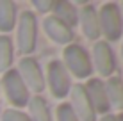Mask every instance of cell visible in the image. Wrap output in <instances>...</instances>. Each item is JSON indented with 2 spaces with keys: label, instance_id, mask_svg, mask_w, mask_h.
<instances>
[{
  "label": "cell",
  "instance_id": "18",
  "mask_svg": "<svg viewBox=\"0 0 123 121\" xmlns=\"http://www.w3.org/2000/svg\"><path fill=\"white\" fill-rule=\"evenodd\" d=\"M2 121H31L27 114H23L22 110H16V109H7L2 114Z\"/></svg>",
  "mask_w": 123,
  "mask_h": 121
},
{
  "label": "cell",
  "instance_id": "4",
  "mask_svg": "<svg viewBox=\"0 0 123 121\" xmlns=\"http://www.w3.org/2000/svg\"><path fill=\"white\" fill-rule=\"evenodd\" d=\"M36 46V18L31 11H25L18 25V48L22 53H31Z\"/></svg>",
  "mask_w": 123,
  "mask_h": 121
},
{
  "label": "cell",
  "instance_id": "8",
  "mask_svg": "<svg viewBox=\"0 0 123 121\" xmlns=\"http://www.w3.org/2000/svg\"><path fill=\"white\" fill-rule=\"evenodd\" d=\"M95 64H96V69H98V73L102 77L112 75L114 68H116L114 53L105 41H100V43L95 45Z\"/></svg>",
  "mask_w": 123,
  "mask_h": 121
},
{
  "label": "cell",
  "instance_id": "23",
  "mask_svg": "<svg viewBox=\"0 0 123 121\" xmlns=\"http://www.w3.org/2000/svg\"><path fill=\"white\" fill-rule=\"evenodd\" d=\"M121 7H123V4H121Z\"/></svg>",
  "mask_w": 123,
  "mask_h": 121
},
{
  "label": "cell",
  "instance_id": "5",
  "mask_svg": "<svg viewBox=\"0 0 123 121\" xmlns=\"http://www.w3.org/2000/svg\"><path fill=\"white\" fill-rule=\"evenodd\" d=\"M48 84H50V89H52L54 96L64 98L66 94H70L71 82H70L68 71H66L62 62L52 61L48 64Z\"/></svg>",
  "mask_w": 123,
  "mask_h": 121
},
{
  "label": "cell",
  "instance_id": "19",
  "mask_svg": "<svg viewBox=\"0 0 123 121\" xmlns=\"http://www.w3.org/2000/svg\"><path fill=\"white\" fill-rule=\"evenodd\" d=\"M34 7H37L41 12H48V11H52L54 9V4L55 2H50V0H45V2H41V0H34Z\"/></svg>",
  "mask_w": 123,
  "mask_h": 121
},
{
  "label": "cell",
  "instance_id": "22",
  "mask_svg": "<svg viewBox=\"0 0 123 121\" xmlns=\"http://www.w3.org/2000/svg\"><path fill=\"white\" fill-rule=\"evenodd\" d=\"M121 52H123V45H121Z\"/></svg>",
  "mask_w": 123,
  "mask_h": 121
},
{
  "label": "cell",
  "instance_id": "17",
  "mask_svg": "<svg viewBox=\"0 0 123 121\" xmlns=\"http://www.w3.org/2000/svg\"><path fill=\"white\" fill-rule=\"evenodd\" d=\"M57 119L59 121H79L77 114L73 112L71 105H68V103H62V105L57 107Z\"/></svg>",
  "mask_w": 123,
  "mask_h": 121
},
{
  "label": "cell",
  "instance_id": "10",
  "mask_svg": "<svg viewBox=\"0 0 123 121\" xmlns=\"http://www.w3.org/2000/svg\"><path fill=\"white\" fill-rule=\"evenodd\" d=\"M45 30L48 37L55 43H61V45H66L73 39V32H71L70 27H66L64 23H61L57 18L54 16H48L45 18Z\"/></svg>",
  "mask_w": 123,
  "mask_h": 121
},
{
  "label": "cell",
  "instance_id": "15",
  "mask_svg": "<svg viewBox=\"0 0 123 121\" xmlns=\"http://www.w3.org/2000/svg\"><path fill=\"white\" fill-rule=\"evenodd\" d=\"M27 105L31 109V121H50L46 103L41 96H34L32 100H29Z\"/></svg>",
  "mask_w": 123,
  "mask_h": 121
},
{
  "label": "cell",
  "instance_id": "7",
  "mask_svg": "<svg viewBox=\"0 0 123 121\" xmlns=\"http://www.w3.org/2000/svg\"><path fill=\"white\" fill-rule=\"evenodd\" d=\"M71 93V109L77 114V118H80L82 121H95V109L91 105V100L86 93V87L75 84L70 89Z\"/></svg>",
  "mask_w": 123,
  "mask_h": 121
},
{
  "label": "cell",
  "instance_id": "6",
  "mask_svg": "<svg viewBox=\"0 0 123 121\" xmlns=\"http://www.w3.org/2000/svg\"><path fill=\"white\" fill-rule=\"evenodd\" d=\"M18 75L22 77L27 89L31 87L34 93H41L45 89V78H43V73H41V68L37 64V61H34L32 57H25V59L20 61Z\"/></svg>",
  "mask_w": 123,
  "mask_h": 121
},
{
  "label": "cell",
  "instance_id": "11",
  "mask_svg": "<svg viewBox=\"0 0 123 121\" xmlns=\"http://www.w3.org/2000/svg\"><path fill=\"white\" fill-rule=\"evenodd\" d=\"M79 22L82 25V32L89 39H96L100 36V23H98V12L93 6H86L80 9Z\"/></svg>",
  "mask_w": 123,
  "mask_h": 121
},
{
  "label": "cell",
  "instance_id": "12",
  "mask_svg": "<svg viewBox=\"0 0 123 121\" xmlns=\"http://www.w3.org/2000/svg\"><path fill=\"white\" fill-rule=\"evenodd\" d=\"M52 11L55 12L54 18H57L61 23H64L66 27H70V29L73 27V25H77V22H79L77 7H75L73 4H70V2H55Z\"/></svg>",
  "mask_w": 123,
  "mask_h": 121
},
{
  "label": "cell",
  "instance_id": "14",
  "mask_svg": "<svg viewBox=\"0 0 123 121\" xmlns=\"http://www.w3.org/2000/svg\"><path fill=\"white\" fill-rule=\"evenodd\" d=\"M16 22V6L9 0L0 2V30L9 32Z\"/></svg>",
  "mask_w": 123,
  "mask_h": 121
},
{
  "label": "cell",
  "instance_id": "2",
  "mask_svg": "<svg viewBox=\"0 0 123 121\" xmlns=\"http://www.w3.org/2000/svg\"><path fill=\"white\" fill-rule=\"evenodd\" d=\"M64 62L77 78H87L93 71L87 52L79 45H68L64 50Z\"/></svg>",
  "mask_w": 123,
  "mask_h": 121
},
{
  "label": "cell",
  "instance_id": "20",
  "mask_svg": "<svg viewBox=\"0 0 123 121\" xmlns=\"http://www.w3.org/2000/svg\"><path fill=\"white\" fill-rule=\"evenodd\" d=\"M102 121H116L114 116H105V118H102Z\"/></svg>",
  "mask_w": 123,
  "mask_h": 121
},
{
  "label": "cell",
  "instance_id": "21",
  "mask_svg": "<svg viewBox=\"0 0 123 121\" xmlns=\"http://www.w3.org/2000/svg\"><path fill=\"white\" fill-rule=\"evenodd\" d=\"M116 121H123V114H120V116H118V118H116Z\"/></svg>",
  "mask_w": 123,
  "mask_h": 121
},
{
  "label": "cell",
  "instance_id": "9",
  "mask_svg": "<svg viewBox=\"0 0 123 121\" xmlns=\"http://www.w3.org/2000/svg\"><path fill=\"white\" fill-rule=\"evenodd\" d=\"M86 87V93L87 96L91 100V105L95 112H107L111 107H109V100H107V94H105V86L102 84L100 78H91L89 82H87Z\"/></svg>",
  "mask_w": 123,
  "mask_h": 121
},
{
  "label": "cell",
  "instance_id": "1",
  "mask_svg": "<svg viewBox=\"0 0 123 121\" xmlns=\"http://www.w3.org/2000/svg\"><path fill=\"white\" fill-rule=\"evenodd\" d=\"M98 23H100V32H104V36L109 41H116L123 30V20H121L120 7L116 4L102 6V9L98 12Z\"/></svg>",
  "mask_w": 123,
  "mask_h": 121
},
{
  "label": "cell",
  "instance_id": "3",
  "mask_svg": "<svg viewBox=\"0 0 123 121\" xmlns=\"http://www.w3.org/2000/svg\"><path fill=\"white\" fill-rule=\"evenodd\" d=\"M2 84L6 89V94L9 102L16 107H23L29 103V89L23 84L22 77L18 75L16 69H7L6 75L2 77Z\"/></svg>",
  "mask_w": 123,
  "mask_h": 121
},
{
  "label": "cell",
  "instance_id": "13",
  "mask_svg": "<svg viewBox=\"0 0 123 121\" xmlns=\"http://www.w3.org/2000/svg\"><path fill=\"white\" fill-rule=\"evenodd\" d=\"M105 86V94L109 100V107L123 110V82L118 77H111Z\"/></svg>",
  "mask_w": 123,
  "mask_h": 121
},
{
  "label": "cell",
  "instance_id": "16",
  "mask_svg": "<svg viewBox=\"0 0 123 121\" xmlns=\"http://www.w3.org/2000/svg\"><path fill=\"white\" fill-rule=\"evenodd\" d=\"M12 62V43L9 36H0V71H7Z\"/></svg>",
  "mask_w": 123,
  "mask_h": 121
}]
</instances>
